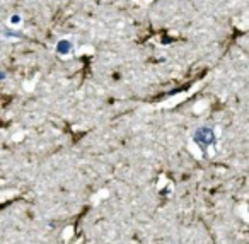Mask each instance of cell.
Listing matches in <instances>:
<instances>
[{
	"mask_svg": "<svg viewBox=\"0 0 249 244\" xmlns=\"http://www.w3.org/2000/svg\"><path fill=\"white\" fill-rule=\"evenodd\" d=\"M67 50H69V45H67V41H62V45L58 46V52H62V53H65Z\"/></svg>",
	"mask_w": 249,
	"mask_h": 244,
	"instance_id": "1",
	"label": "cell"
}]
</instances>
